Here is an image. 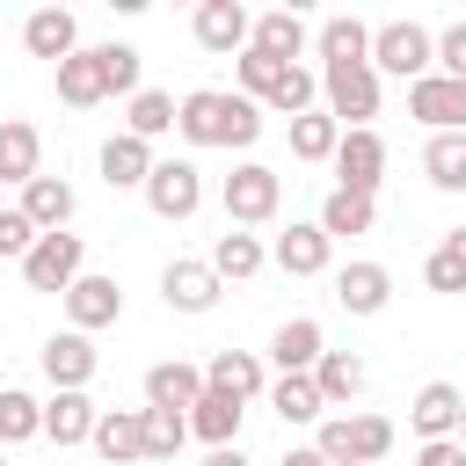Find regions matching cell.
Wrapping results in <instances>:
<instances>
[{"mask_svg":"<svg viewBox=\"0 0 466 466\" xmlns=\"http://www.w3.org/2000/svg\"><path fill=\"white\" fill-rule=\"evenodd\" d=\"M218 277H211V262H197V255H175L167 269H160V299H167V313H211L218 306Z\"/></svg>","mask_w":466,"mask_h":466,"instance_id":"obj_13","label":"cell"},{"mask_svg":"<svg viewBox=\"0 0 466 466\" xmlns=\"http://www.w3.org/2000/svg\"><path fill=\"white\" fill-rule=\"evenodd\" d=\"M58 102H66V109H95V102H109V87H102V58H95V44H80L73 58H58Z\"/></svg>","mask_w":466,"mask_h":466,"instance_id":"obj_29","label":"cell"},{"mask_svg":"<svg viewBox=\"0 0 466 466\" xmlns=\"http://www.w3.org/2000/svg\"><path fill=\"white\" fill-rule=\"evenodd\" d=\"M313 51H320V66H357V58H371V29L357 15H328L313 29Z\"/></svg>","mask_w":466,"mask_h":466,"instance_id":"obj_32","label":"cell"},{"mask_svg":"<svg viewBox=\"0 0 466 466\" xmlns=\"http://www.w3.org/2000/svg\"><path fill=\"white\" fill-rule=\"evenodd\" d=\"M29 248H36V226L22 218V204H15V211H0V262H22Z\"/></svg>","mask_w":466,"mask_h":466,"instance_id":"obj_43","label":"cell"},{"mask_svg":"<svg viewBox=\"0 0 466 466\" xmlns=\"http://www.w3.org/2000/svg\"><path fill=\"white\" fill-rule=\"evenodd\" d=\"M138 197H146L153 218L182 226V218H197V204H204V167H197V160H153V175H146Z\"/></svg>","mask_w":466,"mask_h":466,"instance_id":"obj_6","label":"cell"},{"mask_svg":"<svg viewBox=\"0 0 466 466\" xmlns=\"http://www.w3.org/2000/svg\"><path fill=\"white\" fill-rule=\"evenodd\" d=\"M371 218H379V197H357V189H328V204H320V233L328 240H350V233H371Z\"/></svg>","mask_w":466,"mask_h":466,"instance_id":"obj_34","label":"cell"},{"mask_svg":"<svg viewBox=\"0 0 466 466\" xmlns=\"http://www.w3.org/2000/svg\"><path fill=\"white\" fill-rule=\"evenodd\" d=\"M95 167H102L109 189H146V175H153V146L131 138V131H109L102 153H95Z\"/></svg>","mask_w":466,"mask_h":466,"instance_id":"obj_23","label":"cell"},{"mask_svg":"<svg viewBox=\"0 0 466 466\" xmlns=\"http://www.w3.org/2000/svg\"><path fill=\"white\" fill-rule=\"evenodd\" d=\"M204 386L248 408V400H262V393H269V364H262L255 350H211V364H204Z\"/></svg>","mask_w":466,"mask_h":466,"instance_id":"obj_14","label":"cell"},{"mask_svg":"<svg viewBox=\"0 0 466 466\" xmlns=\"http://www.w3.org/2000/svg\"><path fill=\"white\" fill-rule=\"evenodd\" d=\"M444 248H451V255L466 262V226H451V233H444Z\"/></svg>","mask_w":466,"mask_h":466,"instance_id":"obj_48","label":"cell"},{"mask_svg":"<svg viewBox=\"0 0 466 466\" xmlns=\"http://www.w3.org/2000/svg\"><path fill=\"white\" fill-rule=\"evenodd\" d=\"M328 255H335V240H328L313 218H291V226L269 240V262H277L284 277H320V269H328Z\"/></svg>","mask_w":466,"mask_h":466,"instance_id":"obj_16","label":"cell"},{"mask_svg":"<svg viewBox=\"0 0 466 466\" xmlns=\"http://www.w3.org/2000/svg\"><path fill=\"white\" fill-rule=\"evenodd\" d=\"M415 466H466V444L459 437H430V444H415Z\"/></svg>","mask_w":466,"mask_h":466,"instance_id":"obj_45","label":"cell"},{"mask_svg":"<svg viewBox=\"0 0 466 466\" xmlns=\"http://www.w3.org/2000/svg\"><path fill=\"white\" fill-rule=\"evenodd\" d=\"M459 408H466V393L451 386V379H430V386H415V400H408V430L430 444V437H459Z\"/></svg>","mask_w":466,"mask_h":466,"instance_id":"obj_21","label":"cell"},{"mask_svg":"<svg viewBox=\"0 0 466 466\" xmlns=\"http://www.w3.org/2000/svg\"><path fill=\"white\" fill-rule=\"evenodd\" d=\"M313 386H320V400H328V408H350V400L371 386V364H364V357H350V350H320Z\"/></svg>","mask_w":466,"mask_h":466,"instance_id":"obj_27","label":"cell"},{"mask_svg":"<svg viewBox=\"0 0 466 466\" xmlns=\"http://www.w3.org/2000/svg\"><path fill=\"white\" fill-rule=\"evenodd\" d=\"M29 437H44V400L22 393V386H0V451L29 444Z\"/></svg>","mask_w":466,"mask_h":466,"instance_id":"obj_37","label":"cell"},{"mask_svg":"<svg viewBox=\"0 0 466 466\" xmlns=\"http://www.w3.org/2000/svg\"><path fill=\"white\" fill-rule=\"evenodd\" d=\"M175 131L189 146H226V153H248L262 138V102H248L240 87H189L175 102Z\"/></svg>","mask_w":466,"mask_h":466,"instance_id":"obj_1","label":"cell"},{"mask_svg":"<svg viewBox=\"0 0 466 466\" xmlns=\"http://www.w3.org/2000/svg\"><path fill=\"white\" fill-rule=\"evenodd\" d=\"M422 284H430V291H466V262L437 240V248H430V262H422Z\"/></svg>","mask_w":466,"mask_h":466,"instance_id":"obj_42","label":"cell"},{"mask_svg":"<svg viewBox=\"0 0 466 466\" xmlns=\"http://www.w3.org/2000/svg\"><path fill=\"white\" fill-rule=\"evenodd\" d=\"M262 109H277V116H306V109H320V73L291 66V73L269 87V102H262Z\"/></svg>","mask_w":466,"mask_h":466,"instance_id":"obj_40","label":"cell"},{"mask_svg":"<svg viewBox=\"0 0 466 466\" xmlns=\"http://www.w3.org/2000/svg\"><path fill=\"white\" fill-rule=\"evenodd\" d=\"M73 211H80V197H73L66 175H36V182H22V218H29L36 233H73Z\"/></svg>","mask_w":466,"mask_h":466,"instance_id":"obj_19","label":"cell"},{"mask_svg":"<svg viewBox=\"0 0 466 466\" xmlns=\"http://www.w3.org/2000/svg\"><path fill=\"white\" fill-rule=\"evenodd\" d=\"M422 175H430V189L466 197V131H437V138L422 146Z\"/></svg>","mask_w":466,"mask_h":466,"instance_id":"obj_33","label":"cell"},{"mask_svg":"<svg viewBox=\"0 0 466 466\" xmlns=\"http://www.w3.org/2000/svg\"><path fill=\"white\" fill-rule=\"evenodd\" d=\"M189 444V415L175 408H146V459H175Z\"/></svg>","mask_w":466,"mask_h":466,"instance_id":"obj_41","label":"cell"},{"mask_svg":"<svg viewBox=\"0 0 466 466\" xmlns=\"http://www.w3.org/2000/svg\"><path fill=\"white\" fill-rule=\"evenodd\" d=\"M320 350H328V335H320V320H313V313H291V320H277V335H269V364H277V379L313 371V364H320Z\"/></svg>","mask_w":466,"mask_h":466,"instance_id":"obj_20","label":"cell"},{"mask_svg":"<svg viewBox=\"0 0 466 466\" xmlns=\"http://www.w3.org/2000/svg\"><path fill=\"white\" fill-rule=\"evenodd\" d=\"M269 408H277V422H284V430H306V422H320V415H328V400H320V386H313V371H291V379H269Z\"/></svg>","mask_w":466,"mask_h":466,"instance_id":"obj_30","label":"cell"},{"mask_svg":"<svg viewBox=\"0 0 466 466\" xmlns=\"http://www.w3.org/2000/svg\"><path fill=\"white\" fill-rule=\"evenodd\" d=\"M124 131H131V138H146V146H153V138H167V131H175V95L138 87V95L124 102Z\"/></svg>","mask_w":466,"mask_h":466,"instance_id":"obj_36","label":"cell"},{"mask_svg":"<svg viewBox=\"0 0 466 466\" xmlns=\"http://www.w3.org/2000/svg\"><path fill=\"white\" fill-rule=\"evenodd\" d=\"M284 73H291V66H284V58H269V51H255V44L233 58V80H240V95H248V102H269V87H277Z\"/></svg>","mask_w":466,"mask_h":466,"instance_id":"obj_39","label":"cell"},{"mask_svg":"<svg viewBox=\"0 0 466 466\" xmlns=\"http://www.w3.org/2000/svg\"><path fill=\"white\" fill-rule=\"evenodd\" d=\"M313 451L328 466H379L393 451V422L371 415V408H350V415H320L313 422Z\"/></svg>","mask_w":466,"mask_h":466,"instance_id":"obj_2","label":"cell"},{"mask_svg":"<svg viewBox=\"0 0 466 466\" xmlns=\"http://www.w3.org/2000/svg\"><path fill=\"white\" fill-rule=\"evenodd\" d=\"M87 269V240L80 233H36V248L22 255V284L29 291H73V277Z\"/></svg>","mask_w":466,"mask_h":466,"instance_id":"obj_7","label":"cell"},{"mask_svg":"<svg viewBox=\"0 0 466 466\" xmlns=\"http://www.w3.org/2000/svg\"><path fill=\"white\" fill-rule=\"evenodd\" d=\"M277 466H328V459H320V451H313V444H291V451H284V459H277Z\"/></svg>","mask_w":466,"mask_h":466,"instance_id":"obj_46","label":"cell"},{"mask_svg":"<svg viewBox=\"0 0 466 466\" xmlns=\"http://www.w3.org/2000/svg\"><path fill=\"white\" fill-rule=\"evenodd\" d=\"M95 58H102V87H109V95H124V102H131V95L146 87V80H138V73H146V58H138L131 44H95Z\"/></svg>","mask_w":466,"mask_h":466,"instance_id":"obj_38","label":"cell"},{"mask_svg":"<svg viewBox=\"0 0 466 466\" xmlns=\"http://www.w3.org/2000/svg\"><path fill=\"white\" fill-rule=\"evenodd\" d=\"M116 320H124V284L80 269L73 291H66V328H73V335H95V328H116Z\"/></svg>","mask_w":466,"mask_h":466,"instance_id":"obj_8","label":"cell"},{"mask_svg":"<svg viewBox=\"0 0 466 466\" xmlns=\"http://www.w3.org/2000/svg\"><path fill=\"white\" fill-rule=\"evenodd\" d=\"M204 262H211V277H218V284H248V277L269 262V248H262V233H240V226H226V233L211 240V255H204Z\"/></svg>","mask_w":466,"mask_h":466,"instance_id":"obj_26","label":"cell"},{"mask_svg":"<svg viewBox=\"0 0 466 466\" xmlns=\"http://www.w3.org/2000/svg\"><path fill=\"white\" fill-rule=\"evenodd\" d=\"M371 73H379V80L393 73V80H408V87H415L422 73H437V29H422L415 15L379 22V29H371Z\"/></svg>","mask_w":466,"mask_h":466,"instance_id":"obj_3","label":"cell"},{"mask_svg":"<svg viewBox=\"0 0 466 466\" xmlns=\"http://www.w3.org/2000/svg\"><path fill=\"white\" fill-rule=\"evenodd\" d=\"M459 444H466V408H459Z\"/></svg>","mask_w":466,"mask_h":466,"instance_id":"obj_49","label":"cell"},{"mask_svg":"<svg viewBox=\"0 0 466 466\" xmlns=\"http://www.w3.org/2000/svg\"><path fill=\"white\" fill-rule=\"evenodd\" d=\"M335 189H357V197H379V182H386V138L379 131H342V146H335Z\"/></svg>","mask_w":466,"mask_h":466,"instance_id":"obj_10","label":"cell"},{"mask_svg":"<svg viewBox=\"0 0 466 466\" xmlns=\"http://www.w3.org/2000/svg\"><path fill=\"white\" fill-rule=\"evenodd\" d=\"M248 29H255V15H248L240 0H197V15H189V36H197L211 58H240V51H248Z\"/></svg>","mask_w":466,"mask_h":466,"instance_id":"obj_9","label":"cell"},{"mask_svg":"<svg viewBox=\"0 0 466 466\" xmlns=\"http://www.w3.org/2000/svg\"><path fill=\"white\" fill-rule=\"evenodd\" d=\"M408 116L437 138V131H466V80H444V73H422L408 87Z\"/></svg>","mask_w":466,"mask_h":466,"instance_id":"obj_11","label":"cell"},{"mask_svg":"<svg viewBox=\"0 0 466 466\" xmlns=\"http://www.w3.org/2000/svg\"><path fill=\"white\" fill-rule=\"evenodd\" d=\"M95 415H102V408H95L87 393H51V400H44V437H51L58 451H66V444H87V437H95Z\"/></svg>","mask_w":466,"mask_h":466,"instance_id":"obj_31","label":"cell"},{"mask_svg":"<svg viewBox=\"0 0 466 466\" xmlns=\"http://www.w3.org/2000/svg\"><path fill=\"white\" fill-rule=\"evenodd\" d=\"M218 204H226V226L255 233V226L277 218V204H284V175H277L269 160H240V167L218 182Z\"/></svg>","mask_w":466,"mask_h":466,"instance_id":"obj_4","label":"cell"},{"mask_svg":"<svg viewBox=\"0 0 466 466\" xmlns=\"http://www.w3.org/2000/svg\"><path fill=\"white\" fill-rule=\"evenodd\" d=\"M22 51L29 58H73L80 51V22H73V7H29L22 15Z\"/></svg>","mask_w":466,"mask_h":466,"instance_id":"obj_18","label":"cell"},{"mask_svg":"<svg viewBox=\"0 0 466 466\" xmlns=\"http://www.w3.org/2000/svg\"><path fill=\"white\" fill-rule=\"evenodd\" d=\"M320 109H328L342 131H371V116H379V73H371V58H357V66H320Z\"/></svg>","mask_w":466,"mask_h":466,"instance_id":"obj_5","label":"cell"},{"mask_svg":"<svg viewBox=\"0 0 466 466\" xmlns=\"http://www.w3.org/2000/svg\"><path fill=\"white\" fill-rule=\"evenodd\" d=\"M36 364H44V379H51V393H87V379H95V342L87 335H73V328H58L44 350H36Z\"/></svg>","mask_w":466,"mask_h":466,"instance_id":"obj_12","label":"cell"},{"mask_svg":"<svg viewBox=\"0 0 466 466\" xmlns=\"http://www.w3.org/2000/svg\"><path fill=\"white\" fill-rule=\"evenodd\" d=\"M240 422H248V408L240 400H226V393H197V408H189V437H204L211 451H226V444H240Z\"/></svg>","mask_w":466,"mask_h":466,"instance_id":"obj_28","label":"cell"},{"mask_svg":"<svg viewBox=\"0 0 466 466\" xmlns=\"http://www.w3.org/2000/svg\"><path fill=\"white\" fill-rule=\"evenodd\" d=\"M44 175V138H36V124L29 116H0V182H36Z\"/></svg>","mask_w":466,"mask_h":466,"instance_id":"obj_24","label":"cell"},{"mask_svg":"<svg viewBox=\"0 0 466 466\" xmlns=\"http://www.w3.org/2000/svg\"><path fill=\"white\" fill-rule=\"evenodd\" d=\"M0 269H7V262H0Z\"/></svg>","mask_w":466,"mask_h":466,"instance_id":"obj_50","label":"cell"},{"mask_svg":"<svg viewBox=\"0 0 466 466\" xmlns=\"http://www.w3.org/2000/svg\"><path fill=\"white\" fill-rule=\"evenodd\" d=\"M248 44H255V51H269V58H284V66H299V51L313 44V29H306V15H299V7H269V15H255Z\"/></svg>","mask_w":466,"mask_h":466,"instance_id":"obj_25","label":"cell"},{"mask_svg":"<svg viewBox=\"0 0 466 466\" xmlns=\"http://www.w3.org/2000/svg\"><path fill=\"white\" fill-rule=\"evenodd\" d=\"M437 73L444 80H466V22H444L437 29Z\"/></svg>","mask_w":466,"mask_h":466,"instance_id":"obj_44","label":"cell"},{"mask_svg":"<svg viewBox=\"0 0 466 466\" xmlns=\"http://www.w3.org/2000/svg\"><path fill=\"white\" fill-rule=\"evenodd\" d=\"M204 466H248V451H240V444H226V451H204Z\"/></svg>","mask_w":466,"mask_h":466,"instance_id":"obj_47","label":"cell"},{"mask_svg":"<svg viewBox=\"0 0 466 466\" xmlns=\"http://www.w3.org/2000/svg\"><path fill=\"white\" fill-rule=\"evenodd\" d=\"M386 299H393V269L386 262H342L335 269V306L342 313L371 320V313H386Z\"/></svg>","mask_w":466,"mask_h":466,"instance_id":"obj_17","label":"cell"},{"mask_svg":"<svg viewBox=\"0 0 466 466\" xmlns=\"http://www.w3.org/2000/svg\"><path fill=\"white\" fill-rule=\"evenodd\" d=\"M0 466H7V459H0Z\"/></svg>","mask_w":466,"mask_h":466,"instance_id":"obj_51","label":"cell"},{"mask_svg":"<svg viewBox=\"0 0 466 466\" xmlns=\"http://www.w3.org/2000/svg\"><path fill=\"white\" fill-rule=\"evenodd\" d=\"M197 393H204V364H182V357L146 364V408H175V415H189Z\"/></svg>","mask_w":466,"mask_h":466,"instance_id":"obj_22","label":"cell"},{"mask_svg":"<svg viewBox=\"0 0 466 466\" xmlns=\"http://www.w3.org/2000/svg\"><path fill=\"white\" fill-rule=\"evenodd\" d=\"M87 444H95L102 466H138L146 459V408H102Z\"/></svg>","mask_w":466,"mask_h":466,"instance_id":"obj_15","label":"cell"},{"mask_svg":"<svg viewBox=\"0 0 466 466\" xmlns=\"http://www.w3.org/2000/svg\"><path fill=\"white\" fill-rule=\"evenodd\" d=\"M335 146H342V124H335L328 109H306V116H291V160L320 167V160H335Z\"/></svg>","mask_w":466,"mask_h":466,"instance_id":"obj_35","label":"cell"}]
</instances>
